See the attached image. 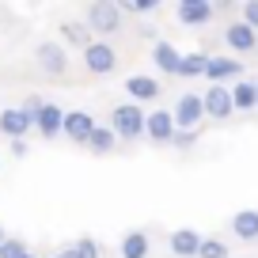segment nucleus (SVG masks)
Returning a JSON list of instances; mask_svg holds the SVG:
<instances>
[{
  "label": "nucleus",
  "instance_id": "nucleus-1",
  "mask_svg": "<svg viewBox=\"0 0 258 258\" xmlns=\"http://www.w3.org/2000/svg\"><path fill=\"white\" fill-rule=\"evenodd\" d=\"M110 129L118 133L121 141H137V137H145L148 133V114L141 110L137 103H121V106H114V114H110Z\"/></svg>",
  "mask_w": 258,
  "mask_h": 258
},
{
  "label": "nucleus",
  "instance_id": "nucleus-2",
  "mask_svg": "<svg viewBox=\"0 0 258 258\" xmlns=\"http://www.w3.org/2000/svg\"><path fill=\"white\" fill-rule=\"evenodd\" d=\"M31 129H38V114H27L23 106H4L0 110V133L12 141H23Z\"/></svg>",
  "mask_w": 258,
  "mask_h": 258
},
{
  "label": "nucleus",
  "instance_id": "nucleus-3",
  "mask_svg": "<svg viewBox=\"0 0 258 258\" xmlns=\"http://www.w3.org/2000/svg\"><path fill=\"white\" fill-rule=\"evenodd\" d=\"M88 31H99V34L121 31V4H110V0L91 4L88 8Z\"/></svg>",
  "mask_w": 258,
  "mask_h": 258
},
{
  "label": "nucleus",
  "instance_id": "nucleus-4",
  "mask_svg": "<svg viewBox=\"0 0 258 258\" xmlns=\"http://www.w3.org/2000/svg\"><path fill=\"white\" fill-rule=\"evenodd\" d=\"M175 125L178 129H198L202 125V118H209V114H205V99L202 95H190V91H186V95H178V103H175Z\"/></svg>",
  "mask_w": 258,
  "mask_h": 258
},
{
  "label": "nucleus",
  "instance_id": "nucleus-5",
  "mask_svg": "<svg viewBox=\"0 0 258 258\" xmlns=\"http://www.w3.org/2000/svg\"><path fill=\"white\" fill-rule=\"evenodd\" d=\"M84 64H88V73L106 76V73L118 69V49H114L110 42H91V46L84 49Z\"/></svg>",
  "mask_w": 258,
  "mask_h": 258
},
{
  "label": "nucleus",
  "instance_id": "nucleus-6",
  "mask_svg": "<svg viewBox=\"0 0 258 258\" xmlns=\"http://www.w3.org/2000/svg\"><path fill=\"white\" fill-rule=\"evenodd\" d=\"M205 114L209 118H232V110H235V103H232V88H224V84H209V91H205Z\"/></svg>",
  "mask_w": 258,
  "mask_h": 258
},
{
  "label": "nucleus",
  "instance_id": "nucleus-7",
  "mask_svg": "<svg viewBox=\"0 0 258 258\" xmlns=\"http://www.w3.org/2000/svg\"><path fill=\"white\" fill-rule=\"evenodd\" d=\"M95 129L99 125H95V118H91L88 110H69V114H64V137L76 141V145H88Z\"/></svg>",
  "mask_w": 258,
  "mask_h": 258
},
{
  "label": "nucleus",
  "instance_id": "nucleus-8",
  "mask_svg": "<svg viewBox=\"0 0 258 258\" xmlns=\"http://www.w3.org/2000/svg\"><path fill=\"white\" fill-rule=\"evenodd\" d=\"M178 133L175 125V114L171 110H152L148 114V141H156V145H171Z\"/></svg>",
  "mask_w": 258,
  "mask_h": 258
},
{
  "label": "nucleus",
  "instance_id": "nucleus-9",
  "mask_svg": "<svg viewBox=\"0 0 258 258\" xmlns=\"http://www.w3.org/2000/svg\"><path fill=\"white\" fill-rule=\"evenodd\" d=\"M224 42L235 49V53H250V49H258V31H254V27H247L243 19H235V23H228Z\"/></svg>",
  "mask_w": 258,
  "mask_h": 258
},
{
  "label": "nucleus",
  "instance_id": "nucleus-10",
  "mask_svg": "<svg viewBox=\"0 0 258 258\" xmlns=\"http://www.w3.org/2000/svg\"><path fill=\"white\" fill-rule=\"evenodd\" d=\"M213 12H217V4H209V0H182V4H178V23L205 27L213 19Z\"/></svg>",
  "mask_w": 258,
  "mask_h": 258
},
{
  "label": "nucleus",
  "instance_id": "nucleus-11",
  "mask_svg": "<svg viewBox=\"0 0 258 258\" xmlns=\"http://www.w3.org/2000/svg\"><path fill=\"white\" fill-rule=\"evenodd\" d=\"M125 91H129V103H152V99H160V80L156 76H129L125 80Z\"/></svg>",
  "mask_w": 258,
  "mask_h": 258
},
{
  "label": "nucleus",
  "instance_id": "nucleus-12",
  "mask_svg": "<svg viewBox=\"0 0 258 258\" xmlns=\"http://www.w3.org/2000/svg\"><path fill=\"white\" fill-rule=\"evenodd\" d=\"M38 64L46 76H61L64 69H69V57H64V46H57V42H42L38 46Z\"/></svg>",
  "mask_w": 258,
  "mask_h": 258
},
{
  "label": "nucleus",
  "instance_id": "nucleus-13",
  "mask_svg": "<svg viewBox=\"0 0 258 258\" xmlns=\"http://www.w3.org/2000/svg\"><path fill=\"white\" fill-rule=\"evenodd\" d=\"M171 254H178V258H198V250H202V235L194 232V228H178V232H171Z\"/></svg>",
  "mask_w": 258,
  "mask_h": 258
},
{
  "label": "nucleus",
  "instance_id": "nucleus-14",
  "mask_svg": "<svg viewBox=\"0 0 258 258\" xmlns=\"http://www.w3.org/2000/svg\"><path fill=\"white\" fill-rule=\"evenodd\" d=\"M64 114H69V110H61L57 103H46V106L38 110V133H42L46 141H53L57 133H64Z\"/></svg>",
  "mask_w": 258,
  "mask_h": 258
},
{
  "label": "nucleus",
  "instance_id": "nucleus-15",
  "mask_svg": "<svg viewBox=\"0 0 258 258\" xmlns=\"http://www.w3.org/2000/svg\"><path fill=\"white\" fill-rule=\"evenodd\" d=\"M235 76H243V64L235 57H209V69H205L209 84H224V80H235Z\"/></svg>",
  "mask_w": 258,
  "mask_h": 258
},
{
  "label": "nucleus",
  "instance_id": "nucleus-16",
  "mask_svg": "<svg viewBox=\"0 0 258 258\" xmlns=\"http://www.w3.org/2000/svg\"><path fill=\"white\" fill-rule=\"evenodd\" d=\"M152 61H156V69L167 73V76H178V69H182V53H178L171 42H156L152 46Z\"/></svg>",
  "mask_w": 258,
  "mask_h": 258
},
{
  "label": "nucleus",
  "instance_id": "nucleus-17",
  "mask_svg": "<svg viewBox=\"0 0 258 258\" xmlns=\"http://www.w3.org/2000/svg\"><path fill=\"white\" fill-rule=\"evenodd\" d=\"M232 232H235V239L254 243L258 239V209H239L232 217Z\"/></svg>",
  "mask_w": 258,
  "mask_h": 258
},
{
  "label": "nucleus",
  "instance_id": "nucleus-18",
  "mask_svg": "<svg viewBox=\"0 0 258 258\" xmlns=\"http://www.w3.org/2000/svg\"><path fill=\"white\" fill-rule=\"evenodd\" d=\"M232 103H235V110H254V106H258V84L239 80L232 88Z\"/></svg>",
  "mask_w": 258,
  "mask_h": 258
},
{
  "label": "nucleus",
  "instance_id": "nucleus-19",
  "mask_svg": "<svg viewBox=\"0 0 258 258\" xmlns=\"http://www.w3.org/2000/svg\"><path fill=\"white\" fill-rule=\"evenodd\" d=\"M121 258H148V235L129 232L125 239H121Z\"/></svg>",
  "mask_w": 258,
  "mask_h": 258
},
{
  "label": "nucleus",
  "instance_id": "nucleus-20",
  "mask_svg": "<svg viewBox=\"0 0 258 258\" xmlns=\"http://www.w3.org/2000/svg\"><path fill=\"white\" fill-rule=\"evenodd\" d=\"M205 69H209V53H186L178 76H182V80H194V76H205Z\"/></svg>",
  "mask_w": 258,
  "mask_h": 258
},
{
  "label": "nucleus",
  "instance_id": "nucleus-21",
  "mask_svg": "<svg viewBox=\"0 0 258 258\" xmlns=\"http://www.w3.org/2000/svg\"><path fill=\"white\" fill-rule=\"evenodd\" d=\"M114 141H118V133H114L110 125H99L95 133H91L88 148H91V152H95V156H106V152H110V148H114Z\"/></svg>",
  "mask_w": 258,
  "mask_h": 258
},
{
  "label": "nucleus",
  "instance_id": "nucleus-22",
  "mask_svg": "<svg viewBox=\"0 0 258 258\" xmlns=\"http://www.w3.org/2000/svg\"><path fill=\"white\" fill-rule=\"evenodd\" d=\"M61 34H64L69 42H76L80 49H88V46H91V34L84 31V23H64V27H61Z\"/></svg>",
  "mask_w": 258,
  "mask_h": 258
},
{
  "label": "nucleus",
  "instance_id": "nucleus-23",
  "mask_svg": "<svg viewBox=\"0 0 258 258\" xmlns=\"http://www.w3.org/2000/svg\"><path fill=\"white\" fill-rule=\"evenodd\" d=\"M198 258H228V247L220 239H205L202 250H198Z\"/></svg>",
  "mask_w": 258,
  "mask_h": 258
},
{
  "label": "nucleus",
  "instance_id": "nucleus-24",
  "mask_svg": "<svg viewBox=\"0 0 258 258\" xmlns=\"http://www.w3.org/2000/svg\"><path fill=\"white\" fill-rule=\"evenodd\" d=\"M31 250H27V243L23 239H8L4 247H0V258H27Z\"/></svg>",
  "mask_w": 258,
  "mask_h": 258
},
{
  "label": "nucleus",
  "instance_id": "nucleus-25",
  "mask_svg": "<svg viewBox=\"0 0 258 258\" xmlns=\"http://www.w3.org/2000/svg\"><path fill=\"white\" fill-rule=\"evenodd\" d=\"M73 247H76V254H80V258H99V243L88 239V235H84V239H76Z\"/></svg>",
  "mask_w": 258,
  "mask_h": 258
},
{
  "label": "nucleus",
  "instance_id": "nucleus-26",
  "mask_svg": "<svg viewBox=\"0 0 258 258\" xmlns=\"http://www.w3.org/2000/svg\"><path fill=\"white\" fill-rule=\"evenodd\" d=\"M156 8H160V0H129V4H121V12H137V16L141 12H156Z\"/></svg>",
  "mask_w": 258,
  "mask_h": 258
},
{
  "label": "nucleus",
  "instance_id": "nucleus-27",
  "mask_svg": "<svg viewBox=\"0 0 258 258\" xmlns=\"http://www.w3.org/2000/svg\"><path fill=\"white\" fill-rule=\"evenodd\" d=\"M243 23L258 31V0H247V4H243Z\"/></svg>",
  "mask_w": 258,
  "mask_h": 258
},
{
  "label": "nucleus",
  "instance_id": "nucleus-28",
  "mask_svg": "<svg viewBox=\"0 0 258 258\" xmlns=\"http://www.w3.org/2000/svg\"><path fill=\"white\" fill-rule=\"evenodd\" d=\"M194 141H198V129H178V133H175V141H171V145H178V148H190Z\"/></svg>",
  "mask_w": 258,
  "mask_h": 258
},
{
  "label": "nucleus",
  "instance_id": "nucleus-29",
  "mask_svg": "<svg viewBox=\"0 0 258 258\" xmlns=\"http://www.w3.org/2000/svg\"><path fill=\"white\" fill-rule=\"evenodd\" d=\"M12 152H16V156H27V141H12Z\"/></svg>",
  "mask_w": 258,
  "mask_h": 258
},
{
  "label": "nucleus",
  "instance_id": "nucleus-30",
  "mask_svg": "<svg viewBox=\"0 0 258 258\" xmlns=\"http://www.w3.org/2000/svg\"><path fill=\"white\" fill-rule=\"evenodd\" d=\"M53 258H80V254H76V247H64V250H57Z\"/></svg>",
  "mask_w": 258,
  "mask_h": 258
},
{
  "label": "nucleus",
  "instance_id": "nucleus-31",
  "mask_svg": "<svg viewBox=\"0 0 258 258\" xmlns=\"http://www.w3.org/2000/svg\"><path fill=\"white\" fill-rule=\"evenodd\" d=\"M4 243H8V239H4V228H0V247H4Z\"/></svg>",
  "mask_w": 258,
  "mask_h": 258
},
{
  "label": "nucleus",
  "instance_id": "nucleus-32",
  "mask_svg": "<svg viewBox=\"0 0 258 258\" xmlns=\"http://www.w3.org/2000/svg\"><path fill=\"white\" fill-rule=\"evenodd\" d=\"M27 258H34V254H27Z\"/></svg>",
  "mask_w": 258,
  "mask_h": 258
}]
</instances>
